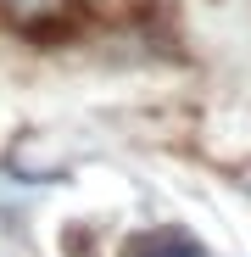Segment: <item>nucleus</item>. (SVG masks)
I'll use <instances>...</instances> for the list:
<instances>
[{
  "label": "nucleus",
  "instance_id": "nucleus-2",
  "mask_svg": "<svg viewBox=\"0 0 251 257\" xmlns=\"http://www.w3.org/2000/svg\"><path fill=\"white\" fill-rule=\"evenodd\" d=\"M134 257H201V246H190V240H173V235H162V240H145V246H134Z\"/></svg>",
  "mask_w": 251,
  "mask_h": 257
},
{
  "label": "nucleus",
  "instance_id": "nucleus-1",
  "mask_svg": "<svg viewBox=\"0 0 251 257\" xmlns=\"http://www.w3.org/2000/svg\"><path fill=\"white\" fill-rule=\"evenodd\" d=\"M0 17L17 34H28V39H51V34L67 28L73 0H0Z\"/></svg>",
  "mask_w": 251,
  "mask_h": 257
}]
</instances>
